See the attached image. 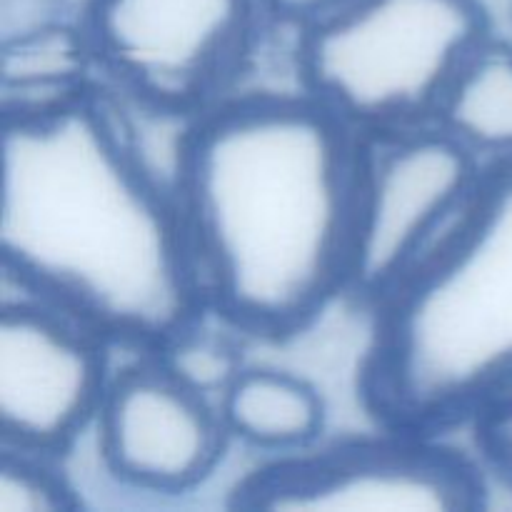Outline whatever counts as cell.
Returning a JSON list of instances; mask_svg holds the SVG:
<instances>
[{"label": "cell", "mask_w": 512, "mask_h": 512, "mask_svg": "<svg viewBox=\"0 0 512 512\" xmlns=\"http://www.w3.org/2000/svg\"><path fill=\"white\" fill-rule=\"evenodd\" d=\"M53 460L0 445V510L68 512L83 508V500Z\"/></svg>", "instance_id": "4fadbf2b"}, {"label": "cell", "mask_w": 512, "mask_h": 512, "mask_svg": "<svg viewBox=\"0 0 512 512\" xmlns=\"http://www.w3.org/2000/svg\"><path fill=\"white\" fill-rule=\"evenodd\" d=\"M435 123L485 165L512 163V43L490 35L450 85Z\"/></svg>", "instance_id": "8fae6325"}, {"label": "cell", "mask_w": 512, "mask_h": 512, "mask_svg": "<svg viewBox=\"0 0 512 512\" xmlns=\"http://www.w3.org/2000/svg\"><path fill=\"white\" fill-rule=\"evenodd\" d=\"M175 375L198 388L200 393L218 400L228 388L230 380L243 368L233 345L225 338H210L203 333V320L178 338L170 340L165 348L155 350Z\"/></svg>", "instance_id": "5bb4252c"}, {"label": "cell", "mask_w": 512, "mask_h": 512, "mask_svg": "<svg viewBox=\"0 0 512 512\" xmlns=\"http://www.w3.org/2000/svg\"><path fill=\"white\" fill-rule=\"evenodd\" d=\"M230 438L280 458L320 443L328 408L303 375L268 365H243L218 398Z\"/></svg>", "instance_id": "30bf717a"}, {"label": "cell", "mask_w": 512, "mask_h": 512, "mask_svg": "<svg viewBox=\"0 0 512 512\" xmlns=\"http://www.w3.org/2000/svg\"><path fill=\"white\" fill-rule=\"evenodd\" d=\"M350 0H260L268 20L280 25H290L295 30H303L318 20L328 18L330 13L348 5Z\"/></svg>", "instance_id": "e0dca14e"}, {"label": "cell", "mask_w": 512, "mask_h": 512, "mask_svg": "<svg viewBox=\"0 0 512 512\" xmlns=\"http://www.w3.org/2000/svg\"><path fill=\"white\" fill-rule=\"evenodd\" d=\"M0 253L5 285L108 343L155 353L208 318L173 183L105 85L3 108Z\"/></svg>", "instance_id": "6da1fadb"}, {"label": "cell", "mask_w": 512, "mask_h": 512, "mask_svg": "<svg viewBox=\"0 0 512 512\" xmlns=\"http://www.w3.org/2000/svg\"><path fill=\"white\" fill-rule=\"evenodd\" d=\"M358 373L378 425L440 435L512 395V163H488L440 243L375 305Z\"/></svg>", "instance_id": "3957f363"}, {"label": "cell", "mask_w": 512, "mask_h": 512, "mask_svg": "<svg viewBox=\"0 0 512 512\" xmlns=\"http://www.w3.org/2000/svg\"><path fill=\"white\" fill-rule=\"evenodd\" d=\"M78 20L110 93L193 120L233 95L268 15L260 0H85Z\"/></svg>", "instance_id": "5b68a950"}, {"label": "cell", "mask_w": 512, "mask_h": 512, "mask_svg": "<svg viewBox=\"0 0 512 512\" xmlns=\"http://www.w3.org/2000/svg\"><path fill=\"white\" fill-rule=\"evenodd\" d=\"M485 163L438 123L360 133L348 298L373 310L455 223Z\"/></svg>", "instance_id": "52a82bcc"}, {"label": "cell", "mask_w": 512, "mask_h": 512, "mask_svg": "<svg viewBox=\"0 0 512 512\" xmlns=\"http://www.w3.org/2000/svg\"><path fill=\"white\" fill-rule=\"evenodd\" d=\"M343 438L250 470L230 493L245 510L313 512H468L488 498L485 465L440 435Z\"/></svg>", "instance_id": "8992f818"}, {"label": "cell", "mask_w": 512, "mask_h": 512, "mask_svg": "<svg viewBox=\"0 0 512 512\" xmlns=\"http://www.w3.org/2000/svg\"><path fill=\"white\" fill-rule=\"evenodd\" d=\"M108 340L55 305L5 293L0 445L58 458L95 425L110 383Z\"/></svg>", "instance_id": "ba28073f"}, {"label": "cell", "mask_w": 512, "mask_h": 512, "mask_svg": "<svg viewBox=\"0 0 512 512\" xmlns=\"http://www.w3.org/2000/svg\"><path fill=\"white\" fill-rule=\"evenodd\" d=\"M95 430L110 478L153 498H183L203 488L233 440L218 400L185 383L148 350L113 370Z\"/></svg>", "instance_id": "9c48e42d"}, {"label": "cell", "mask_w": 512, "mask_h": 512, "mask_svg": "<svg viewBox=\"0 0 512 512\" xmlns=\"http://www.w3.org/2000/svg\"><path fill=\"white\" fill-rule=\"evenodd\" d=\"M480 463L512 488V395L473 420Z\"/></svg>", "instance_id": "9a60e30c"}, {"label": "cell", "mask_w": 512, "mask_h": 512, "mask_svg": "<svg viewBox=\"0 0 512 512\" xmlns=\"http://www.w3.org/2000/svg\"><path fill=\"white\" fill-rule=\"evenodd\" d=\"M95 63L80 20L3 40V108L40 105L90 88Z\"/></svg>", "instance_id": "7c38bea8"}, {"label": "cell", "mask_w": 512, "mask_h": 512, "mask_svg": "<svg viewBox=\"0 0 512 512\" xmlns=\"http://www.w3.org/2000/svg\"><path fill=\"white\" fill-rule=\"evenodd\" d=\"M360 130L300 93H233L185 125L173 188L208 315L305 333L353 275Z\"/></svg>", "instance_id": "7a4b0ae2"}, {"label": "cell", "mask_w": 512, "mask_h": 512, "mask_svg": "<svg viewBox=\"0 0 512 512\" xmlns=\"http://www.w3.org/2000/svg\"><path fill=\"white\" fill-rule=\"evenodd\" d=\"M65 0H3V40L65 20Z\"/></svg>", "instance_id": "2e32d148"}, {"label": "cell", "mask_w": 512, "mask_h": 512, "mask_svg": "<svg viewBox=\"0 0 512 512\" xmlns=\"http://www.w3.org/2000/svg\"><path fill=\"white\" fill-rule=\"evenodd\" d=\"M490 35L483 0H350L298 30V80L360 133L430 125Z\"/></svg>", "instance_id": "277c9868"}]
</instances>
